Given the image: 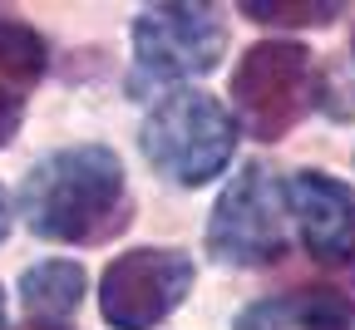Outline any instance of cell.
Here are the masks:
<instances>
[{
  "instance_id": "1",
  "label": "cell",
  "mask_w": 355,
  "mask_h": 330,
  "mask_svg": "<svg viewBox=\"0 0 355 330\" xmlns=\"http://www.w3.org/2000/svg\"><path fill=\"white\" fill-rule=\"evenodd\" d=\"M20 217L40 242L99 247L133 222L123 158L104 144H74L44 153L20 182Z\"/></svg>"
},
{
  "instance_id": "2",
  "label": "cell",
  "mask_w": 355,
  "mask_h": 330,
  "mask_svg": "<svg viewBox=\"0 0 355 330\" xmlns=\"http://www.w3.org/2000/svg\"><path fill=\"white\" fill-rule=\"evenodd\" d=\"M242 123L202 89H173L144 119V158L173 187H207L227 173Z\"/></svg>"
},
{
  "instance_id": "3",
  "label": "cell",
  "mask_w": 355,
  "mask_h": 330,
  "mask_svg": "<svg viewBox=\"0 0 355 330\" xmlns=\"http://www.w3.org/2000/svg\"><path fill=\"white\" fill-rule=\"evenodd\" d=\"M316 109V60L296 40H257L232 69V119L247 138L277 144Z\"/></svg>"
},
{
  "instance_id": "4",
  "label": "cell",
  "mask_w": 355,
  "mask_h": 330,
  "mask_svg": "<svg viewBox=\"0 0 355 330\" xmlns=\"http://www.w3.org/2000/svg\"><path fill=\"white\" fill-rule=\"evenodd\" d=\"M222 50H227V25L212 6H144L133 15V69H128V94L163 89V84H183L202 79L217 69Z\"/></svg>"
},
{
  "instance_id": "5",
  "label": "cell",
  "mask_w": 355,
  "mask_h": 330,
  "mask_svg": "<svg viewBox=\"0 0 355 330\" xmlns=\"http://www.w3.org/2000/svg\"><path fill=\"white\" fill-rule=\"evenodd\" d=\"M286 182L266 173V163H242L232 182L217 193L207 217V257L217 266H272L286 257Z\"/></svg>"
},
{
  "instance_id": "6",
  "label": "cell",
  "mask_w": 355,
  "mask_h": 330,
  "mask_svg": "<svg viewBox=\"0 0 355 330\" xmlns=\"http://www.w3.org/2000/svg\"><path fill=\"white\" fill-rule=\"evenodd\" d=\"M198 266L178 247H133L99 281V315L114 330H153L188 301Z\"/></svg>"
},
{
  "instance_id": "7",
  "label": "cell",
  "mask_w": 355,
  "mask_h": 330,
  "mask_svg": "<svg viewBox=\"0 0 355 330\" xmlns=\"http://www.w3.org/2000/svg\"><path fill=\"white\" fill-rule=\"evenodd\" d=\"M286 212L301 247L311 252V261L321 266H340L355 257V193L321 173V168H301L286 177Z\"/></svg>"
},
{
  "instance_id": "8",
  "label": "cell",
  "mask_w": 355,
  "mask_h": 330,
  "mask_svg": "<svg viewBox=\"0 0 355 330\" xmlns=\"http://www.w3.org/2000/svg\"><path fill=\"white\" fill-rule=\"evenodd\" d=\"M232 330H355V296L336 286L261 296L237 315Z\"/></svg>"
},
{
  "instance_id": "9",
  "label": "cell",
  "mask_w": 355,
  "mask_h": 330,
  "mask_svg": "<svg viewBox=\"0 0 355 330\" xmlns=\"http://www.w3.org/2000/svg\"><path fill=\"white\" fill-rule=\"evenodd\" d=\"M20 301H25V311L40 325H60L84 301V266L79 261H64V257H50V261H40V266H25L20 271Z\"/></svg>"
},
{
  "instance_id": "10",
  "label": "cell",
  "mask_w": 355,
  "mask_h": 330,
  "mask_svg": "<svg viewBox=\"0 0 355 330\" xmlns=\"http://www.w3.org/2000/svg\"><path fill=\"white\" fill-rule=\"evenodd\" d=\"M44 64H50V44L35 25H25L15 10H0V79L30 89L44 79Z\"/></svg>"
},
{
  "instance_id": "11",
  "label": "cell",
  "mask_w": 355,
  "mask_h": 330,
  "mask_svg": "<svg viewBox=\"0 0 355 330\" xmlns=\"http://www.w3.org/2000/svg\"><path fill=\"white\" fill-rule=\"evenodd\" d=\"M242 15L257 20V25H331L340 15V6H311V0H296V6H286V0H242Z\"/></svg>"
},
{
  "instance_id": "12",
  "label": "cell",
  "mask_w": 355,
  "mask_h": 330,
  "mask_svg": "<svg viewBox=\"0 0 355 330\" xmlns=\"http://www.w3.org/2000/svg\"><path fill=\"white\" fill-rule=\"evenodd\" d=\"M20 119H25V104H20V94L0 89V148H6L10 138L20 133Z\"/></svg>"
},
{
  "instance_id": "13",
  "label": "cell",
  "mask_w": 355,
  "mask_h": 330,
  "mask_svg": "<svg viewBox=\"0 0 355 330\" xmlns=\"http://www.w3.org/2000/svg\"><path fill=\"white\" fill-rule=\"evenodd\" d=\"M10 237V202H6V187H0V242Z\"/></svg>"
},
{
  "instance_id": "14",
  "label": "cell",
  "mask_w": 355,
  "mask_h": 330,
  "mask_svg": "<svg viewBox=\"0 0 355 330\" xmlns=\"http://www.w3.org/2000/svg\"><path fill=\"white\" fill-rule=\"evenodd\" d=\"M25 330H69V325H40V320H35V325H25Z\"/></svg>"
},
{
  "instance_id": "15",
  "label": "cell",
  "mask_w": 355,
  "mask_h": 330,
  "mask_svg": "<svg viewBox=\"0 0 355 330\" xmlns=\"http://www.w3.org/2000/svg\"><path fill=\"white\" fill-rule=\"evenodd\" d=\"M0 325H6V291H0Z\"/></svg>"
},
{
  "instance_id": "16",
  "label": "cell",
  "mask_w": 355,
  "mask_h": 330,
  "mask_svg": "<svg viewBox=\"0 0 355 330\" xmlns=\"http://www.w3.org/2000/svg\"><path fill=\"white\" fill-rule=\"evenodd\" d=\"M350 44H355V40H350Z\"/></svg>"
}]
</instances>
